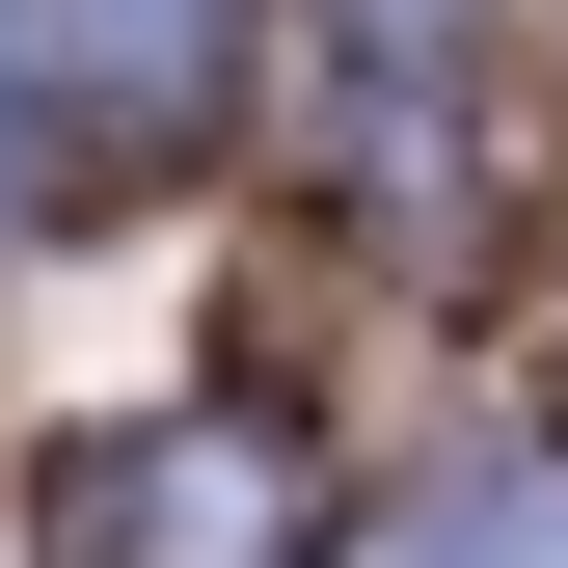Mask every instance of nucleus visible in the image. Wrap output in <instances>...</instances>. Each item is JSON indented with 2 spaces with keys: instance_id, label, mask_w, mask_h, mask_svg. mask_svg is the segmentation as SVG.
<instances>
[{
  "instance_id": "obj_2",
  "label": "nucleus",
  "mask_w": 568,
  "mask_h": 568,
  "mask_svg": "<svg viewBox=\"0 0 568 568\" xmlns=\"http://www.w3.org/2000/svg\"><path fill=\"white\" fill-rule=\"evenodd\" d=\"M0 28L82 135H190V82H217V0H0Z\"/></svg>"
},
{
  "instance_id": "obj_3",
  "label": "nucleus",
  "mask_w": 568,
  "mask_h": 568,
  "mask_svg": "<svg viewBox=\"0 0 568 568\" xmlns=\"http://www.w3.org/2000/svg\"><path fill=\"white\" fill-rule=\"evenodd\" d=\"M379 568H568V460H460L434 515H406Z\"/></svg>"
},
{
  "instance_id": "obj_1",
  "label": "nucleus",
  "mask_w": 568,
  "mask_h": 568,
  "mask_svg": "<svg viewBox=\"0 0 568 568\" xmlns=\"http://www.w3.org/2000/svg\"><path fill=\"white\" fill-rule=\"evenodd\" d=\"M28 568H298V434L271 406H109L28 460Z\"/></svg>"
}]
</instances>
